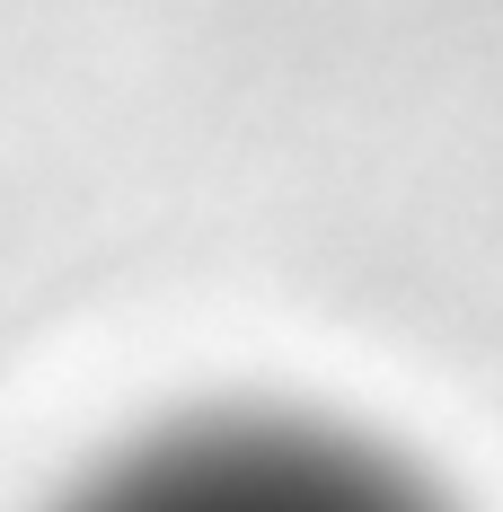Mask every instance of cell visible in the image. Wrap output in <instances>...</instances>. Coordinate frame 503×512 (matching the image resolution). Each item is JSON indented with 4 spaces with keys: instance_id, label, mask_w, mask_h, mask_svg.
Instances as JSON below:
<instances>
[{
    "instance_id": "6da1fadb",
    "label": "cell",
    "mask_w": 503,
    "mask_h": 512,
    "mask_svg": "<svg viewBox=\"0 0 503 512\" xmlns=\"http://www.w3.org/2000/svg\"><path fill=\"white\" fill-rule=\"evenodd\" d=\"M62 512H442L371 442L292 415H203L106 460Z\"/></svg>"
}]
</instances>
